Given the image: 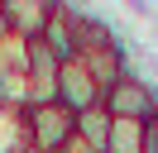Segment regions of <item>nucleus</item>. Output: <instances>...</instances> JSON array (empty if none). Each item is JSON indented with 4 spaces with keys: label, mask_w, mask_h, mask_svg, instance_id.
<instances>
[{
    "label": "nucleus",
    "mask_w": 158,
    "mask_h": 153,
    "mask_svg": "<svg viewBox=\"0 0 158 153\" xmlns=\"http://www.w3.org/2000/svg\"><path fill=\"white\" fill-rule=\"evenodd\" d=\"M19 134L34 153H58L62 143L77 134V115H67L58 101L48 105H24L19 110Z\"/></svg>",
    "instance_id": "nucleus-1"
},
{
    "label": "nucleus",
    "mask_w": 158,
    "mask_h": 153,
    "mask_svg": "<svg viewBox=\"0 0 158 153\" xmlns=\"http://www.w3.org/2000/svg\"><path fill=\"white\" fill-rule=\"evenodd\" d=\"M101 110L110 120H134V124H153L158 120V86L144 76H120L110 91H101Z\"/></svg>",
    "instance_id": "nucleus-2"
},
{
    "label": "nucleus",
    "mask_w": 158,
    "mask_h": 153,
    "mask_svg": "<svg viewBox=\"0 0 158 153\" xmlns=\"http://www.w3.org/2000/svg\"><path fill=\"white\" fill-rule=\"evenodd\" d=\"M58 10H62V0H0V24H5L10 38L29 43V38H39L48 29V19Z\"/></svg>",
    "instance_id": "nucleus-3"
},
{
    "label": "nucleus",
    "mask_w": 158,
    "mask_h": 153,
    "mask_svg": "<svg viewBox=\"0 0 158 153\" xmlns=\"http://www.w3.org/2000/svg\"><path fill=\"white\" fill-rule=\"evenodd\" d=\"M53 101L67 115H81V110H96L101 105V86L91 81V72L81 67V57H72V62L58 67V91H53Z\"/></svg>",
    "instance_id": "nucleus-4"
},
{
    "label": "nucleus",
    "mask_w": 158,
    "mask_h": 153,
    "mask_svg": "<svg viewBox=\"0 0 158 153\" xmlns=\"http://www.w3.org/2000/svg\"><path fill=\"white\" fill-rule=\"evenodd\" d=\"M81 67L91 72V81H96L101 91H110V86H115L120 76H129V62H125V43L86 48V53H81Z\"/></svg>",
    "instance_id": "nucleus-5"
},
{
    "label": "nucleus",
    "mask_w": 158,
    "mask_h": 153,
    "mask_svg": "<svg viewBox=\"0 0 158 153\" xmlns=\"http://www.w3.org/2000/svg\"><path fill=\"white\" fill-rule=\"evenodd\" d=\"M39 38H43V48H48L58 62H72V57L81 53V48H77V10H67V5H62L58 14L48 19V29H43Z\"/></svg>",
    "instance_id": "nucleus-6"
},
{
    "label": "nucleus",
    "mask_w": 158,
    "mask_h": 153,
    "mask_svg": "<svg viewBox=\"0 0 158 153\" xmlns=\"http://www.w3.org/2000/svg\"><path fill=\"white\" fill-rule=\"evenodd\" d=\"M77 139L86 143V148H96V153H106V139H110V115L101 110H81L77 115Z\"/></svg>",
    "instance_id": "nucleus-7"
},
{
    "label": "nucleus",
    "mask_w": 158,
    "mask_h": 153,
    "mask_svg": "<svg viewBox=\"0 0 158 153\" xmlns=\"http://www.w3.org/2000/svg\"><path fill=\"white\" fill-rule=\"evenodd\" d=\"M144 129H148V124H134V120H110L106 153H144Z\"/></svg>",
    "instance_id": "nucleus-8"
},
{
    "label": "nucleus",
    "mask_w": 158,
    "mask_h": 153,
    "mask_svg": "<svg viewBox=\"0 0 158 153\" xmlns=\"http://www.w3.org/2000/svg\"><path fill=\"white\" fill-rule=\"evenodd\" d=\"M58 153H96V148H86V143H81V139H77V134H72V139H67V143H62V148H58Z\"/></svg>",
    "instance_id": "nucleus-9"
},
{
    "label": "nucleus",
    "mask_w": 158,
    "mask_h": 153,
    "mask_svg": "<svg viewBox=\"0 0 158 153\" xmlns=\"http://www.w3.org/2000/svg\"><path fill=\"white\" fill-rule=\"evenodd\" d=\"M144 153H158V124H148V129H144Z\"/></svg>",
    "instance_id": "nucleus-10"
},
{
    "label": "nucleus",
    "mask_w": 158,
    "mask_h": 153,
    "mask_svg": "<svg viewBox=\"0 0 158 153\" xmlns=\"http://www.w3.org/2000/svg\"><path fill=\"white\" fill-rule=\"evenodd\" d=\"M129 10H134V14H153V5H148V0H125Z\"/></svg>",
    "instance_id": "nucleus-11"
},
{
    "label": "nucleus",
    "mask_w": 158,
    "mask_h": 153,
    "mask_svg": "<svg viewBox=\"0 0 158 153\" xmlns=\"http://www.w3.org/2000/svg\"><path fill=\"white\" fill-rule=\"evenodd\" d=\"M10 153H34V148H29V143H19V148H10Z\"/></svg>",
    "instance_id": "nucleus-12"
}]
</instances>
